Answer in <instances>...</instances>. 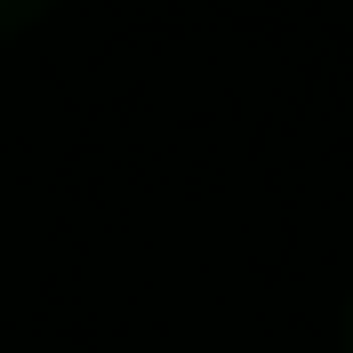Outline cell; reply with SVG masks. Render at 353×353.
<instances>
[{
	"instance_id": "1",
	"label": "cell",
	"mask_w": 353,
	"mask_h": 353,
	"mask_svg": "<svg viewBox=\"0 0 353 353\" xmlns=\"http://www.w3.org/2000/svg\"><path fill=\"white\" fill-rule=\"evenodd\" d=\"M41 8H48V0H0V41H8V32H24Z\"/></svg>"
},
{
	"instance_id": "2",
	"label": "cell",
	"mask_w": 353,
	"mask_h": 353,
	"mask_svg": "<svg viewBox=\"0 0 353 353\" xmlns=\"http://www.w3.org/2000/svg\"><path fill=\"white\" fill-rule=\"evenodd\" d=\"M345 345H353V313H345Z\"/></svg>"
}]
</instances>
